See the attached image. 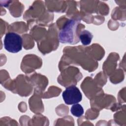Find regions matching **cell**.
<instances>
[{"mask_svg":"<svg viewBox=\"0 0 126 126\" xmlns=\"http://www.w3.org/2000/svg\"><path fill=\"white\" fill-rule=\"evenodd\" d=\"M80 21L78 20L71 19L67 21L60 30L58 37L59 41L63 43L74 44L79 41L77 33V27Z\"/></svg>","mask_w":126,"mask_h":126,"instance_id":"obj_1","label":"cell"},{"mask_svg":"<svg viewBox=\"0 0 126 126\" xmlns=\"http://www.w3.org/2000/svg\"><path fill=\"white\" fill-rule=\"evenodd\" d=\"M23 40L21 36L14 32H7L3 39L4 48L8 52L13 53L19 52L22 50Z\"/></svg>","mask_w":126,"mask_h":126,"instance_id":"obj_2","label":"cell"},{"mask_svg":"<svg viewBox=\"0 0 126 126\" xmlns=\"http://www.w3.org/2000/svg\"><path fill=\"white\" fill-rule=\"evenodd\" d=\"M62 96L65 103L68 105L77 103L81 101L82 94L75 86H70L63 92Z\"/></svg>","mask_w":126,"mask_h":126,"instance_id":"obj_3","label":"cell"},{"mask_svg":"<svg viewBox=\"0 0 126 126\" xmlns=\"http://www.w3.org/2000/svg\"><path fill=\"white\" fill-rule=\"evenodd\" d=\"M93 37V34L87 30H83L80 33L79 38L82 44L87 45L91 43Z\"/></svg>","mask_w":126,"mask_h":126,"instance_id":"obj_4","label":"cell"},{"mask_svg":"<svg viewBox=\"0 0 126 126\" xmlns=\"http://www.w3.org/2000/svg\"><path fill=\"white\" fill-rule=\"evenodd\" d=\"M70 112L73 116L77 117H79L83 114L84 109L80 104L77 103L74 104L71 106L70 108Z\"/></svg>","mask_w":126,"mask_h":126,"instance_id":"obj_5","label":"cell"}]
</instances>
